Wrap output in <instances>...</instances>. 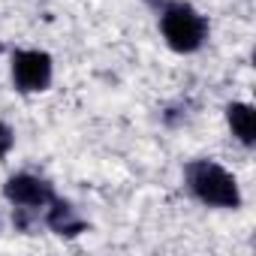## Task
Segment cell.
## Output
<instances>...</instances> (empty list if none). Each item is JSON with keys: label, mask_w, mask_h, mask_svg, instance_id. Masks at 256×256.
<instances>
[{"label": "cell", "mask_w": 256, "mask_h": 256, "mask_svg": "<svg viewBox=\"0 0 256 256\" xmlns=\"http://www.w3.org/2000/svg\"><path fill=\"white\" fill-rule=\"evenodd\" d=\"M184 181H187V190L193 193V199H199L208 208L235 211L244 202L238 178L214 160H190L184 166Z\"/></svg>", "instance_id": "obj_1"}, {"label": "cell", "mask_w": 256, "mask_h": 256, "mask_svg": "<svg viewBox=\"0 0 256 256\" xmlns=\"http://www.w3.org/2000/svg\"><path fill=\"white\" fill-rule=\"evenodd\" d=\"M157 12H160V34L172 52L193 54L205 46L208 22L196 6L184 4V0H166Z\"/></svg>", "instance_id": "obj_2"}, {"label": "cell", "mask_w": 256, "mask_h": 256, "mask_svg": "<svg viewBox=\"0 0 256 256\" xmlns=\"http://www.w3.org/2000/svg\"><path fill=\"white\" fill-rule=\"evenodd\" d=\"M10 72H12V84L18 94H42L52 88L54 60L42 48H16Z\"/></svg>", "instance_id": "obj_3"}, {"label": "cell", "mask_w": 256, "mask_h": 256, "mask_svg": "<svg viewBox=\"0 0 256 256\" xmlns=\"http://www.w3.org/2000/svg\"><path fill=\"white\" fill-rule=\"evenodd\" d=\"M4 199L12 208H28V211H46V205L54 199V187L30 172H16L4 181Z\"/></svg>", "instance_id": "obj_4"}, {"label": "cell", "mask_w": 256, "mask_h": 256, "mask_svg": "<svg viewBox=\"0 0 256 256\" xmlns=\"http://www.w3.org/2000/svg\"><path fill=\"white\" fill-rule=\"evenodd\" d=\"M46 226L60 238H76V235H82L88 229L78 208L72 202H66V199H58V196L46 205Z\"/></svg>", "instance_id": "obj_5"}, {"label": "cell", "mask_w": 256, "mask_h": 256, "mask_svg": "<svg viewBox=\"0 0 256 256\" xmlns=\"http://www.w3.org/2000/svg\"><path fill=\"white\" fill-rule=\"evenodd\" d=\"M226 124H229V133L238 145L253 148L256 142V114L250 102H229L226 106Z\"/></svg>", "instance_id": "obj_6"}, {"label": "cell", "mask_w": 256, "mask_h": 256, "mask_svg": "<svg viewBox=\"0 0 256 256\" xmlns=\"http://www.w3.org/2000/svg\"><path fill=\"white\" fill-rule=\"evenodd\" d=\"M12 148H16V130H12L10 124L0 120V160H6Z\"/></svg>", "instance_id": "obj_7"}, {"label": "cell", "mask_w": 256, "mask_h": 256, "mask_svg": "<svg viewBox=\"0 0 256 256\" xmlns=\"http://www.w3.org/2000/svg\"><path fill=\"white\" fill-rule=\"evenodd\" d=\"M148 4H151V6H154V10H160V6H163V4H166V0H148Z\"/></svg>", "instance_id": "obj_8"}]
</instances>
